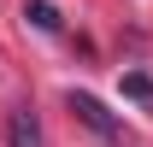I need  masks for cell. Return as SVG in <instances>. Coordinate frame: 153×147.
Here are the masks:
<instances>
[{"instance_id":"obj_1","label":"cell","mask_w":153,"mask_h":147,"mask_svg":"<svg viewBox=\"0 0 153 147\" xmlns=\"http://www.w3.org/2000/svg\"><path fill=\"white\" fill-rule=\"evenodd\" d=\"M65 106H71V112H76V124H88V129H94L100 141H124V124H118L112 112L100 106L94 94H76V88H71V94H65Z\"/></svg>"},{"instance_id":"obj_2","label":"cell","mask_w":153,"mask_h":147,"mask_svg":"<svg viewBox=\"0 0 153 147\" xmlns=\"http://www.w3.org/2000/svg\"><path fill=\"white\" fill-rule=\"evenodd\" d=\"M6 147H41V112L36 106H12V118H6Z\"/></svg>"},{"instance_id":"obj_3","label":"cell","mask_w":153,"mask_h":147,"mask_svg":"<svg viewBox=\"0 0 153 147\" xmlns=\"http://www.w3.org/2000/svg\"><path fill=\"white\" fill-rule=\"evenodd\" d=\"M24 18L36 24V30H47V36H59V30H65V18H59L53 0H24Z\"/></svg>"},{"instance_id":"obj_4","label":"cell","mask_w":153,"mask_h":147,"mask_svg":"<svg viewBox=\"0 0 153 147\" xmlns=\"http://www.w3.org/2000/svg\"><path fill=\"white\" fill-rule=\"evenodd\" d=\"M124 94H130L141 112H153V76H141V71H124Z\"/></svg>"}]
</instances>
